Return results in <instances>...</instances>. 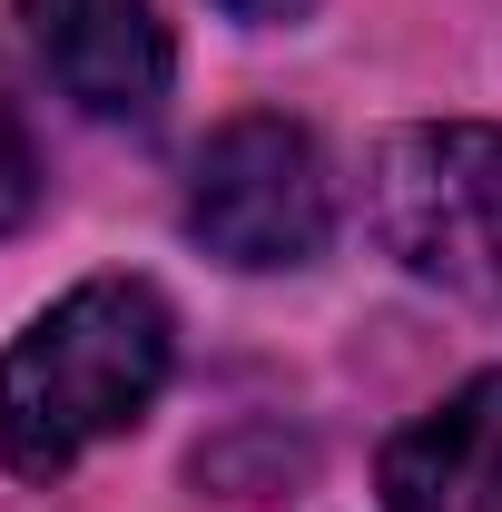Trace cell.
I'll return each instance as SVG.
<instances>
[{
    "label": "cell",
    "instance_id": "8992f818",
    "mask_svg": "<svg viewBox=\"0 0 502 512\" xmlns=\"http://www.w3.org/2000/svg\"><path fill=\"white\" fill-rule=\"evenodd\" d=\"M30 207H40V148H30L20 99H10V79H0V227H20Z\"/></svg>",
    "mask_w": 502,
    "mask_h": 512
},
{
    "label": "cell",
    "instance_id": "52a82bcc",
    "mask_svg": "<svg viewBox=\"0 0 502 512\" xmlns=\"http://www.w3.org/2000/svg\"><path fill=\"white\" fill-rule=\"evenodd\" d=\"M217 10H237V20H306L315 0H217Z\"/></svg>",
    "mask_w": 502,
    "mask_h": 512
},
{
    "label": "cell",
    "instance_id": "3957f363",
    "mask_svg": "<svg viewBox=\"0 0 502 512\" xmlns=\"http://www.w3.org/2000/svg\"><path fill=\"white\" fill-rule=\"evenodd\" d=\"M335 227V197H325V158L296 119H227L207 148H197L188 178V237L227 266H306Z\"/></svg>",
    "mask_w": 502,
    "mask_h": 512
},
{
    "label": "cell",
    "instance_id": "277c9868",
    "mask_svg": "<svg viewBox=\"0 0 502 512\" xmlns=\"http://www.w3.org/2000/svg\"><path fill=\"white\" fill-rule=\"evenodd\" d=\"M30 50L89 119H158L168 99V30L148 0H20Z\"/></svg>",
    "mask_w": 502,
    "mask_h": 512
},
{
    "label": "cell",
    "instance_id": "6da1fadb",
    "mask_svg": "<svg viewBox=\"0 0 502 512\" xmlns=\"http://www.w3.org/2000/svg\"><path fill=\"white\" fill-rule=\"evenodd\" d=\"M168 384V306L138 276H89L0 355V453L50 483L89 444L128 434Z\"/></svg>",
    "mask_w": 502,
    "mask_h": 512
},
{
    "label": "cell",
    "instance_id": "5b68a950",
    "mask_svg": "<svg viewBox=\"0 0 502 512\" xmlns=\"http://www.w3.org/2000/svg\"><path fill=\"white\" fill-rule=\"evenodd\" d=\"M384 503L394 512H502V365L453 384L424 424L384 444Z\"/></svg>",
    "mask_w": 502,
    "mask_h": 512
},
{
    "label": "cell",
    "instance_id": "7a4b0ae2",
    "mask_svg": "<svg viewBox=\"0 0 502 512\" xmlns=\"http://www.w3.org/2000/svg\"><path fill=\"white\" fill-rule=\"evenodd\" d=\"M375 227L424 286L502 316V128H394L375 158Z\"/></svg>",
    "mask_w": 502,
    "mask_h": 512
}]
</instances>
